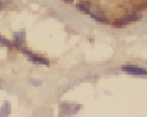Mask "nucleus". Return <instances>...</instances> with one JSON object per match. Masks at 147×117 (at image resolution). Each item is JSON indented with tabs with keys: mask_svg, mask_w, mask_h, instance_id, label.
Wrapping results in <instances>:
<instances>
[{
	"mask_svg": "<svg viewBox=\"0 0 147 117\" xmlns=\"http://www.w3.org/2000/svg\"><path fill=\"white\" fill-rule=\"evenodd\" d=\"M0 6H1V4H0Z\"/></svg>",
	"mask_w": 147,
	"mask_h": 117,
	"instance_id": "6e6552de",
	"label": "nucleus"
},
{
	"mask_svg": "<svg viewBox=\"0 0 147 117\" xmlns=\"http://www.w3.org/2000/svg\"><path fill=\"white\" fill-rule=\"evenodd\" d=\"M133 3L134 4H140V3H142V0H133Z\"/></svg>",
	"mask_w": 147,
	"mask_h": 117,
	"instance_id": "423d86ee",
	"label": "nucleus"
},
{
	"mask_svg": "<svg viewBox=\"0 0 147 117\" xmlns=\"http://www.w3.org/2000/svg\"><path fill=\"white\" fill-rule=\"evenodd\" d=\"M122 70L126 73H130V74H133V75H147V70H144L141 67H138V66H133V65H126V66H123Z\"/></svg>",
	"mask_w": 147,
	"mask_h": 117,
	"instance_id": "f257e3e1",
	"label": "nucleus"
},
{
	"mask_svg": "<svg viewBox=\"0 0 147 117\" xmlns=\"http://www.w3.org/2000/svg\"><path fill=\"white\" fill-rule=\"evenodd\" d=\"M27 57L29 58V60H31L32 63H36V64H42V65H49V62L45 59V58H42V57H38V56H35V55H31V53H28L26 52Z\"/></svg>",
	"mask_w": 147,
	"mask_h": 117,
	"instance_id": "f03ea898",
	"label": "nucleus"
},
{
	"mask_svg": "<svg viewBox=\"0 0 147 117\" xmlns=\"http://www.w3.org/2000/svg\"><path fill=\"white\" fill-rule=\"evenodd\" d=\"M130 22L127 21V19L125 18V19H121V20H116L115 21V23H114V26L115 27H124V26H126V24H129Z\"/></svg>",
	"mask_w": 147,
	"mask_h": 117,
	"instance_id": "20e7f679",
	"label": "nucleus"
},
{
	"mask_svg": "<svg viewBox=\"0 0 147 117\" xmlns=\"http://www.w3.org/2000/svg\"><path fill=\"white\" fill-rule=\"evenodd\" d=\"M0 45H1V47H11V43L6 40V38L5 37H3V36H0Z\"/></svg>",
	"mask_w": 147,
	"mask_h": 117,
	"instance_id": "39448f33",
	"label": "nucleus"
},
{
	"mask_svg": "<svg viewBox=\"0 0 147 117\" xmlns=\"http://www.w3.org/2000/svg\"><path fill=\"white\" fill-rule=\"evenodd\" d=\"M14 41L18 47H22L24 44V31H19L14 35Z\"/></svg>",
	"mask_w": 147,
	"mask_h": 117,
	"instance_id": "7ed1b4c3",
	"label": "nucleus"
},
{
	"mask_svg": "<svg viewBox=\"0 0 147 117\" xmlns=\"http://www.w3.org/2000/svg\"><path fill=\"white\" fill-rule=\"evenodd\" d=\"M63 1H73V0H63Z\"/></svg>",
	"mask_w": 147,
	"mask_h": 117,
	"instance_id": "0eeeda50",
	"label": "nucleus"
}]
</instances>
